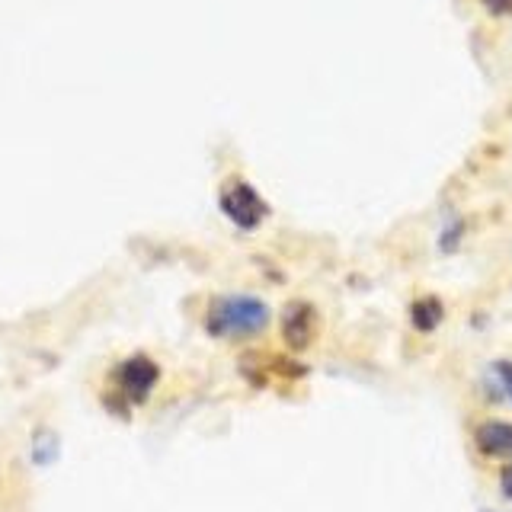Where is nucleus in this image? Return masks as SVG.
Returning <instances> with one entry per match:
<instances>
[{
  "label": "nucleus",
  "instance_id": "obj_1",
  "mask_svg": "<svg viewBox=\"0 0 512 512\" xmlns=\"http://www.w3.org/2000/svg\"><path fill=\"white\" fill-rule=\"evenodd\" d=\"M205 324L215 336H256L269 324V308L260 298L250 295L215 298L212 308H208Z\"/></svg>",
  "mask_w": 512,
  "mask_h": 512
},
{
  "label": "nucleus",
  "instance_id": "obj_2",
  "mask_svg": "<svg viewBox=\"0 0 512 512\" xmlns=\"http://www.w3.org/2000/svg\"><path fill=\"white\" fill-rule=\"evenodd\" d=\"M317 336V311L308 301H292L282 311V340L288 343V349H308Z\"/></svg>",
  "mask_w": 512,
  "mask_h": 512
},
{
  "label": "nucleus",
  "instance_id": "obj_3",
  "mask_svg": "<svg viewBox=\"0 0 512 512\" xmlns=\"http://www.w3.org/2000/svg\"><path fill=\"white\" fill-rule=\"evenodd\" d=\"M119 388L128 400H135V404H141L144 397L151 394V388L157 384L160 372H157V365L151 359H144V356H135V359H128L119 365Z\"/></svg>",
  "mask_w": 512,
  "mask_h": 512
},
{
  "label": "nucleus",
  "instance_id": "obj_4",
  "mask_svg": "<svg viewBox=\"0 0 512 512\" xmlns=\"http://www.w3.org/2000/svg\"><path fill=\"white\" fill-rule=\"evenodd\" d=\"M221 205H224V212H228L240 228H253L256 221L263 218V202L253 196V189H247V186H234V189H228L224 192V199H221Z\"/></svg>",
  "mask_w": 512,
  "mask_h": 512
},
{
  "label": "nucleus",
  "instance_id": "obj_5",
  "mask_svg": "<svg viewBox=\"0 0 512 512\" xmlns=\"http://www.w3.org/2000/svg\"><path fill=\"white\" fill-rule=\"evenodd\" d=\"M474 442L490 458H512V423H500V420L480 423L474 432Z\"/></svg>",
  "mask_w": 512,
  "mask_h": 512
},
{
  "label": "nucleus",
  "instance_id": "obj_6",
  "mask_svg": "<svg viewBox=\"0 0 512 512\" xmlns=\"http://www.w3.org/2000/svg\"><path fill=\"white\" fill-rule=\"evenodd\" d=\"M442 317H445V308H442V301L439 298H420L413 304V311H410V320H413V327L416 330H436L442 324Z\"/></svg>",
  "mask_w": 512,
  "mask_h": 512
},
{
  "label": "nucleus",
  "instance_id": "obj_7",
  "mask_svg": "<svg viewBox=\"0 0 512 512\" xmlns=\"http://www.w3.org/2000/svg\"><path fill=\"white\" fill-rule=\"evenodd\" d=\"M496 378H500L503 391H506L509 400H512V362H496Z\"/></svg>",
  "mask_w": 512,
  "mask_h": 512
},
{
  "label": "nucleus",
  "instance_id": "obj_8",
  "mask_svg": "<svg viewBox=\"0 0 512 512\" xmlns=\"http://www.w3.org/2000/svg\"><path fill=\"white\" fill-rule=\"evenodd\" d=\"M480 4L496 16H512V0H480Z\"/></svg>",
  "mask_w": 512,
  "mask_h": 512
},
{
  "label": "nucleus",
  "instance_id": "obj_9",
  "mask_svg": "<svg viewBox=\"0 0 512 512\" xmlns=\"http://www.w3.org/2000/svg\"><path fill=\"white\" fill-rule=\"evenodd\" d=\"M500 490H503V496H509L512 500V461L503 468V474H500Z\"/></svg>",
  "mask_w": 512,
  "mask_h": 512
}]
</instances>
